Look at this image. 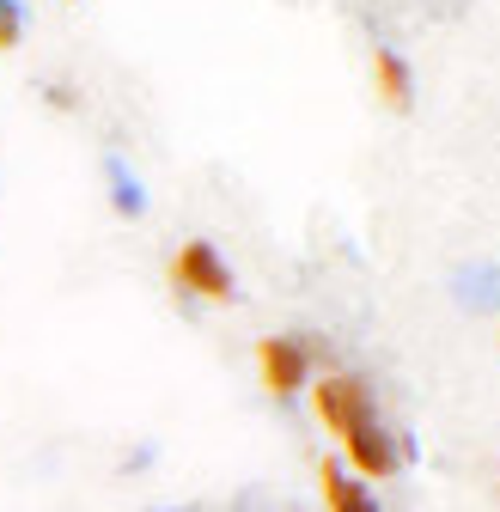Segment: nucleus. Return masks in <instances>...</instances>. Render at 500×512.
I'll return each mask as SVG.
<instances>
[{
  "label": "nucleus",
  "mask_w": 500,
  "mask_h": 512,
  "mask_svg": "<svg viewBox=\"0 0 500 512\" xmlns=\"http://www.w3.org/2000/svg\"><path fill=\"white\" fill-rule=\"evenodd\" d=\"M311 415H318L336 439H348V433L366 427V421H379V409H372V391H366L360 378H348V372H330V378L311 384Z\"/></svg>",
  "instance_id": "1"
},
{
  "label": "nucleus",
  "mask_w": 500,
  "mask_h": 512,
  "mask_svg": "<svg viewBox=\"0 0 500 512\" xmlns=\"http://www.w3.org/2000/svg\"><path fill=\"white\" fill-rule=\"evenodd\" d=\"M171 281L183 293H196V299H214V305H232L238 299V281L226 269V256L208 244V238H190L177 256H171Z\"/></svg>",
  "instance_id": "2"
},
{
  "label": "nucleus",
  "mask_w": 500,
  "mask_h": 512,
  "mask_svg": "<svg viewBox=\"0 0 500 512\" xmlns=\"http://www.w3.org/2000/svg\"><path fill=\"white\" fill-rule=\"evenodd\" d=\"M257 372L269 397H299L311 384V348L299 336H263L257 342Z\"/></svg>",
  "instance_id": "3"
},
{
  "label": "nucleus",
  "mask_w": 500,
  "mask_h": 512,
  "mask_svg": "<svg viewBox=\"0 0 500 512\" xmlns=\"http://www.w3.org/2000/svg\"><path fill=\"white\" fill-rule=\"evenodd\" d=\"M397 464H403V445L379 421H366L342 439V470H354L360 482H385V476H397Z\"/></svg>",
  "instance_id": "4"
},
{
  "label": "nucleus",
  "mask_w": 500,
  "mask_h": 512,
  "mask_svg": "<svg viewBox=\"0 0 500 512\" xmlns=\"http://www.w3.org/2000/svg\"><path fill=\"white\" fill-rule=\"evenodd\" d=\"M372 86H379V98L391 104V110H409V98H415V80H409V61L397 55V49H372Z\"/></svg>",
  "instance_id": "5"
},
{
  "label": "nucleus",
  "mask_w": 500,
  "mask_h": 512,
  "mask_svg": "<svg viewBox=\"0 0 500 512\" xmlns=\"http://www.w3.org/2000/svg\"><path fill=\"white\" fill-rule=\"evenodd\" d=\"M318 482H324L330 512H379V500H372V494L342 470V458H324V464H318Z\"/></svg>",
  "instance_id": "6"
},
{
  "label": "nucleus",
  "mask_w": 500,
  "mask_h": 512,
  "mask_svg": "<svg viewBox=\"0 0 500 512\" xmlns=\"http://www.w3.org/2000/svg\"><path fill=\"white\" fill-rule=\"evenodd\" d=\"M104 177H110V202H116V214H122V220H141V214H147V189H141V177L122 165L116 153H104Z\"/></svg>",
  "instance_id": "7"
},
{
  "label": "nucleus",
  "mask_w": 500,
  "mask_h": 512,
  "mask_svg": "<svg viewBox=\"0 0 500 512\" xmlns=\"http://www.w3.org/2000/svg\"><path fill=\"white\" fill-rule=\"evenodd\" d=\"M25 0H0V49H19L25 43Z\"/></svg>",
  "instance_id": "8"
},
{
  "label": "nucleus",
  "mask_w": 500,
  "mask_h": 512,
  "mask_svg": "<svg viewBox=\"0 0 500 512\" xmlns=\"http://www.w3.org/2000/svg\"><path fill=\"white\" fill-rule=\"evenodd\" d=\"M43 104H49V110H80V92H74L68 80H49V86H43Z\"/></svg>",
  "instance_id": "9"
}]
</instances>
